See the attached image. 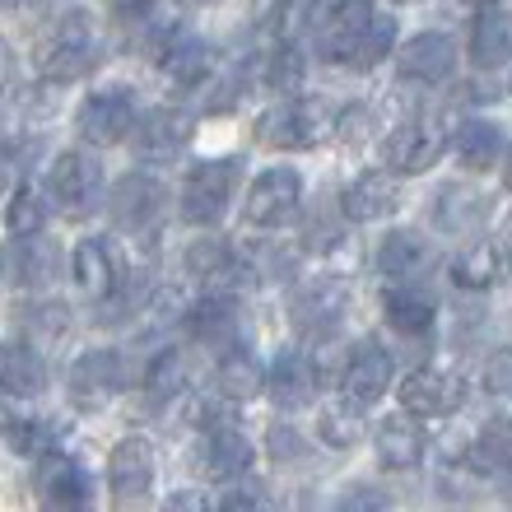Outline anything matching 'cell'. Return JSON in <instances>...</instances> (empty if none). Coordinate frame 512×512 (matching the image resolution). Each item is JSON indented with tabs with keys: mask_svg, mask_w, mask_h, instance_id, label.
<instances>
[{
	"mask_svg": "<svg viewBox=\"0 0 512 512\" xmlns=\"http://www.w3.org/2000/svg\"><path fill=\"white\" fill-rule=\"evenodd\" d=\"M317 47H322V56L331 66L373 70L396 47V19L373 10L364 24H322V42Z\"/></svg>",
	"mask_w": 512,
	"mask_h": 512,
	"instance_id": "obj_1",
	"label": "cell"
},
{
	"mask_svg": "<svg viewBox=\"0 0 512 512\" xmlns=\"http://www.w3.org/2000/svg\"><path fill=\"white\" fill-rule=\"evenodd\" d=\"M98 61V33H94V19L84 10L66 14L61 24L42 38L38 47V70L47 75V80H80L84 70Z\"/></svg>",
	"mask_w": 512,
	"mask_h": 512,
	"instance_id": "obj_2",
	"label": "cell"
},
{
	"mask_svg": "<svg viewBox=\"0 0 512 512\" xmlns=\"http://www.w3.org/2000/svg\"><path fill=\"white\" fill-rule=\"evenodd\" d=\"M243 173L238 159H205L196 163L182 182V196H177V215L182 224H219V215L229 210L233 182Z\"/></svg>",
	"mask_w": 512,
	"mask_h": 512,
	"instance_id": "obj_3",
	"label": "cell"
},
{
	"mask_svg": "<svg viewBox=\"0 0 512 512\" xmlns=\"http://www.w3.org/2000/svg\"><path fill=\"white\" fill-rule=\"evenodd\" d=\"M47 191H52V201L66 210L70 219H84L94 215L98 201H103V163L89 154V149H70L61 159L52 163V173H47Z\"/></svg>",
	"mask_w": 512,
	"mask_h": 512,
	"instance_id": "obj_4",
	"label": "cell"
},
{
	"mask_svg": "<svg viewBox=\"0 0 512 512\" xmlns=\"http://www.w3.org/2000/svg\"><path fill=\"white\" fill-rule=\"evenodd\" d=\"M466 378L452 373V368H415V373H405V382L396 387L401 396V410L419 419H443V415H457L461 405H466Z\"/></svg>",
	"mask_w": 512,
	"mask_h": 512,
	"instance_id": "obj_5",
	"label": "cell"
},
{
	"mask_svg": "<svg viewBox=\"0 0 512 512\" xmlns=\"http://www.w3.org/2000/svg\"><path fill=\"white\" fill-rule=\"evenodd\" d=\"M140 122V108H135V94L126 84H112V89H98V94L84 98L80 108V135L89 145H122L126 135Z\"/></svg>",
	"mask_w": 512,
	"mask_h": 512,
	"instance_id": "obj_6",
	"label": "cell"
},
{
	"mask_svg": "<svg viewBox=\"0 0 512 512\" xmlns=\"http://www.w3.org/2000/svg\"><path fill=\"white\" fill-rule=\"evenodd\" d=\"M443 145H447L443 126L429 122V117H410V122H401L382 140V159H387L391 173L415 177V173H429L433 163L443 159Z\"/></svg>",
	"mask_w": 512,
	"mask_h": 512,
	"instance_id": "obj_7",
	"label": "cell"
},
{
	"mask_svg": "<svg viewBox=\"0 0 512 512\" xmlns=\"http://www.w3.org/2000/svg\"><path fill=\"white\" fill-rule=\"evenodd\" d=\"M163 205H168V191H163L159 177L149 173H126L108 187V215L126 233H145L163 215Z\"/></svg>",
	"mask_w": 512,
	"mask_h": 512,
	"instance_id": "obj_8",
	"label": "cell"
},
{
	"mask_svg": "<svg viewBox=\"0 0 512 512\" xmlns=\"http://www.w3.org/2000/svg\"><path fill=\"white\" fill-rule=\"evenodd\" d=\"M298 201H303V173L266 168L252 182V196H247V224L252 229H280L298 215Z\"/></svg>",
	"mask_w": 512,
	"mask_h": 512,
	"instance_id": "obj_9",
	"label": "cell"
},
{
	"mask_svg": "<svg viewBox=\"0 0 512 512\" xmlns=\"http://www.w3.org/2000/svg\"><path fill=\"white\" fill-rule=\"evenodd\" d=\"M391 387V354L382 340H359L350 354H345V373H340V391L354 410L382 401Z\"/></svg>",
	"mask_w": 512,
	"mask_h": 512,
	"instance_id": "obj_10",
	"label": "cell"
},
{
	"mask_svg": "<svg viewBox=\"0 0 512 512\" xmlns=\"http://www.w3.org/2000/svg\"><path fill=\"white\" fill-rule=\"evenodd\" d=\"M508 270H512V247L503 238H480V243H471L466 252L452 256L447 275L466 294H489L494 284L508 280Z\"/></svg>",
	"mask_w": 512,
	"mask_h": 512,
	"instance_id": "obj_11",
	"label": "cell"
},
{
	"mask_svg": "<svg viewBox=\"0 0 512 512\" xmlns=\"http://www.w3.org/2000/svg\"><path fill=\"white\" fill-rule=\"evenodd\" d=\"M345 308H350V294H345L340 280H312V284H303V289H294V298H289V317H294V326L303 336L336 331Z\"/></svg>",
	"mask_w": 512,
	"mask_h": 512,
	"instance_id": "obj_12",
	"label": "cell"
},
{
	"mask_svg": "<svg viewBox=\"0 0 512 512\" xmlns=\"http://www.w3.org/2000/svg\"><path fill=\"white\" fill-rule=\"evenodd\" d=\"M396 70L410 84H447L457 75V42L447 33H419L396 52Z\"/></svg>",
	"mask_w": 512,
	"mask_h": 512,
	"instance_id": "obj_13",
	"label": "cell"
},
{
	"mask_svg": "<svg viewBox=\"0 0 512 512\" xmlns=\"http://www.w3.org/2000/svg\"><path fill=\"white\" fill-rule=\"evenodd\" d=\"M256 140L270 149H308V145H317V117H312V108L303 98L270 103L256 117Z\"/></svg>",
	"mask_w": 512,
	"mask_h": 512,
	"instance_id": "obj_14",
	"label": "cell"
},
{
	"mask_svg": "<svg viewBox=\"0 0 512 512\" xmlns=\"http://www.w3.org/2000/svg\"><path fill=\"white\" fill-rule=\"evenodd\" d=\"M126 387V364L117 350H84L70 364V396L80 405H103L112 391Z\"/></svg>",
	"mask_w": 512,
	"mask_h": 512,
	"instance_id": "obj_15",
	"label": "cell"
},
{
	"mask_svg": "<svg viewBox=\"0 0 512 512\" xmlns=\"http://www.w3.org/2000/svg\"><path fill=\"white\" fill-rule=\"evenodd\" d=\"M489 210H494V201H489L480 187H471V182H447V187L433 196V229L461 238V233L480 229L489 219Z\"/></svg>",
	"mask_w": 512,
	"mask_h": 512,
	"instance_id": "obj_16",
	"label": "cell"
},
{
	"mask_svg": "<svg viewBox=\"0 0 512 512\" xmlns=\"http://www.w3.org/2000/svg\"><path fill=\"white\" fill-rule=\"evenodd\" d=\"M382 312H387V326L396 331V336H429L433 322H438V298L429 294V289H419L415 280H396L382 294Z\"/></svg>",
	"mask_w": 512,
	"mask_h": 512,
	"instance_id": "obj_17",
	"label": "cell"
},
{
	"mask_svg": "<svg viewBox=\"0 0 512 512\" xmlns=\"http://www.w3.org/2000/svg\"><path fill=\"white\" fill-rule=\"evenodd\" d=\"M378 461L387 471H415L419 461H424V447H429V433L419 424V415L410 410H396L378 424Z\"/></svg>",
	"mask_w": 512,
	"mask_h": 512,
	"instance_id": "obj_18",
	"label": "cell"
},
{
	"mask_svg": "<svg viewBox=\"0 0 512 512\" xmlns=\"http://www.w3.org/2000/svg\"><path fill=\"white\" fill-rule=\"evenodd\" d=\"M70 270H75V284L94 298H112L126 280L122 256H117V247H112L108 238H84V243L75 247V256H70Z\"/></svg>",
	"mask_w": 512,
	"mask_h": 512,
	"instance_id": "obj_19",
	"label": "cell"
},
{
	"mask_svg": "<svg viewBox=\"0 0 512 512\" xmlns=\"http://www.w3.org/2000/svg\"><path fill=\"white\" fill-rule=\"evenodd\" d=\"M396 205H401V187L391 173H359L340 191V210L354 224H378V219L396 215Z\"/></svg>",
	"mask_w": 512,
	"mask_h": 512,
	"instance_id": "obj_20",
	"label": "cell"
},
{
	"mask_svg": "<svg viewBox=\"0 0 512 512\" xmlns=\"http://www.w3.org/2000/svg\"><path fill=\"white\" fill-rule=\"evenodd\" d=\"M38 494L52 508H84L89 503V471L66 452H42L38 457Z\"/></svg>",
	"mask_w": 512,
	"mask_h": 512,
	"instance_id": "obj_21",
	"label": "cell"
},
{
	"mask_svg": "<svg viewBox=\"0 0 512 512\" xmlns=\"http://www.w3.org/2000/svg\"><path fill=\"white\" fill-rule=\"evenodd\" d=\"M108 480H112V494L122 503H140L149 494V485H154V447L145 438H122L112 447Z\"/></svg>",
	"mask_w": 512,
	"mask_h": 512,
	"instance_id": "obj_22",
	"label": "cell"
},
{
	"mask_svg": "<svg viewBox=\"0 0 512 512\" xmlns=\"http://www.w3.org/2000/svg\"><path fill=\"white\" fill-rule=\"evenodd\" d=\"M266 396L280 410H303V405L317 396V373H312L308 364V354H298V350H280L275 354V364L266 368Z\"/></svg>",
	"mask_w": 512,
	"mask_h": 512,
	"instance_id": "obj_23",
	"label": "cell"
},
{
	"mask_svg": "<svg viewBox=\"0 0 512 512\" xmlns=\"http://www.w3.org/2000/svg\"><path fill=\"white\" fill-rule=\"evenodd\" d=\"M205 471H210V480H219V485H233V480H243V475L252 471V443L233 429L229 419L205 429Z\"/></svg>",
	"mask_w": 512,
	"mask_h": 512,
	"instance_id": "obj_24",
	"label": "cell"
},
{
	"mask_svg": "<svg viewBox=\"0 0 512 512\" xmlns=\"http://www.w3.org/2000/svg\"><path fill=\"white\" fill-rule=\"evenodd\" d=\"M457 163L466 173H489L494 163L503 159V149H508V135H503L499 122H489V117H471V122L457 126Z\"/></svg>",
	"mask_w": 512,
	"mask_h": 512,
	"instance_id": "obj_25",
	"label": "cell"
},
{
	"mask_svg": "<svg viewBox=\"0 0 512 512\" xmlns=\"http://www.w3.org/2000/svg\"><path fill=\"white\" fill-rule=\"evenodd\" d=\"M512 61V10H480L471 28V66L499 70Z\"/></svg>",
	"mask_w": 512,
	"mask_h": 512,
	"instance_id": "obj_26",
	"label": "cell"
},
{
	"mask_svg": "<svg viewBox=\"0 0 512 512\" xmlns=\"http://www.w3.org/2000/svg\"><path fill=\"white\" fill-rule=\"evenodd\" d=\"M187 135H191V122L182 112L159 108V112H145V117L135 122V149H140V159L163 163L187 145Z\"/></svg>",
	"mask_w": 512,
	"mask_h": 512,
	"instance_id": "obj_27",
	"label": "cell"
},
{
	"mask_svg": "<svg viewBox=\"0 0 512 512\" xmlns=\"http://www.w3.org/2000/svg\"><path fill=\"white\" fill-rule=\"evenodd\" d=\"M471 466H475V475L508 480L512 475V415H494V419H485V424L475 429Z\"/></svg>",
	"mask_w": 512,
	"mask_h": 512,
	"instance_id": "obj_28",
	"label": "cell"
},
{
	"mask_svg": "<svg viewBox=\"0 0 512 512\" xmlns=\"http://www.w3.org/2000/svg\"><path fill=\"white\" fill-rule=\"evenodd\" d=\"M378 266L387 270L391 280H419V275L433 266V247H429V238H424V233L396 229V233H387V238H382Z\"/></svg>",
	"mask_w": 512,
	"mask_h": 512,
	"instance_id": "obj_29",
	"label": "cell"
},
{
	"mask_svg": "<svg viewBox=\"0 0 512 512\" xmlns=\"http://www.w3.org/2000/svg\"><path fill=\"white\" fill-rule=\"evenodd\" d=\"M47 387V368L33 345H0V391L5 396H38Z\"/></svg>",
	"mask_w": 512,
	"mask_h": 512,
	"instance_id": "obj_30",
	"label": "cell"
},
{
	"mask_svg": "<svg viewBox=\"0 0 512 512\" xmlns=\"http://www.w3.org/2000/svg\"><path fill=\"white\" fill-rule=\"evenodd\" d=\"M215 382H219V396H229V401H247V396H256V387H261L266 378H261L252 350L238 345V340H229V350L219 354V364H215Z\"/></svg>",
	"mask_w": 512,
	"mask_h": 512,
	"instance_id": "obj_31",
	"label": "cell"
},
{
	"mask_svg": "<svg viewBox=\"0 0 512 512\" xmlns=\"http://www.w3.org/2000/svg\"><path fill=\"white\" fill-rule=\"evenodd\" d=\"M5 261H10V275L19 284H33V289H38V284H47L56 275V247L47 243V238H38V233H28V238H19V243L10 247V256H5Z\"/></svg>",
	"mask_w": 512,
	"mask_h": 512,
	"instance_id": "obj_32",
	"label": "cell"
},
{
	"mask_svg": "<svg viewBox=\"0 0 512 512\" xmlns=\"http://www.w3.org/2000/svg\"><path fill=\"white\" fill-rule=\"evenodd\" d=\"M233 326H238L233 298L210 294V298H201V303L187 312V331L196 340H224V345H229V340H233Z\"/></svg>",
	"mask_w": 512,
	"mask_h": 512,
	"instance_id": "obj_33",
	"label": "cell"
},
{
	"mask_svg": "<svg viewBox=\"0 0 512 512\" xmlns=\"http://www.w3.org/2000/svg\"><path fill=\"white\" fill-rule=\"evenodd\" d=\"M145 387H149V396H154V401H182V396H187V387H191L187 359H182L177 350H163L159 359L145 368Z\"/></svg>",
	"mask_w": 512,
	"mask_h": 512,
	"instance_id": "obj_34",
	"label": "cell"
},
{
	"mask_svg": "<svg viewBox=\"0 0 512 512\" xmlns=\"http://www.w3.org/2000/svg\"><path fill=\"white\" fill-rule=\"evenodd\" d=\"M182 261H187V275H196L201 284H219L233 270L238 256H233V247L224 243V238H196Z\"/></svg>",
	"mask_w": 512,
	"mask_h": 512,
	"instance_id": "obj_35",
	"label": "cell"
},
{
	"mask_svg": "<svg viewBox=\"0 0 512 512\" xmlns=\"http://www.w3.org/2000/svg\"><path fill=\"white\" fill-rule=\"evenodd\" d=\"M5 224H10L14 238L42 233V224H47V196H42L33 182H24V187L10 196V205H5Z\"/></svg>",
	"mask_w": 512,
	"mask_h": 512,
	"instance_id": "obj_36",
	"label": "cell"
},
{
	"mask_svg": "<svg viewBox=\"0 0 512 512\" xmlns=\"http://www.w3.org/2000/svg\"><path fill=\"white\" fill-rule=\"evenodd\" d=\"M322 24V0H280V10L270 19L275 28V38L280 42H294L298 33H308V28Z\"/></svg>",
	"mask_w": 512,
	"mask_h": 512,
	"instance_id": "obj_37",
	"label": "cell"
},
{
	"mask_svg": "<svg viewBox=\"0 0 512 512\" xmlns=\"http://www.w3.org/2000/svg\"><path fill=\"white\" fill-rule=\"evenodd\" d=\"M322 433H326V443L354 447L359 438H364V429H359V410H354L350 401H345V410H340V405H331V410L322 415Z\"/></svg>",
	"mask_w": 512,
	"mask_h": 512,
	"instance_id": "obj_38",
	"label": "cell"
},
{
	"mask_svg": "<svg viewBox=\"0 0 512 512\" xmlns=\"http://www.w3.org/2000/svg\"><path fill=\"white\" fill-rule=\"evenodd\" d=\"M373 131H378V112L368 108V103H350V108L336 117V135L345 145H359V140H368Z\"/></svg>",
	"mask_w": 512,
	"mask_h": 512,
	"instance_id": "obj_39",
	"label": "cell"
},
{
	"mask_svg": "<svg viewBox=\"0 0 512 512\" xmlns=\"http://www.w3.org/2000/svg\"><path fill=\"white\" fill-rule=\"evenodd\" d=\"M485 391L489 396H512V350H494L485 359Z\"/></svg>",
	"mask_w": 512,
	"mask_h": 512,
	"instance_id": "obj_40",
	"label": "cell"
},
{
	"mask_svg": "<svg viewBox=\"0 0 512 512\" xmlns=\"http://www.w3.org/2000/svg\"><path fill=\"white\" fill-rule=\"evenodd\" d=\"M266 447H270V457L275 461H289V457H308V443H303V433L298 429H289V424H275L270 429V438H266Z\"/></svg>",
	"mask_w": 512,
	"mask_h": 512,
	"instance_id": "obj_41",
	"label": "cell"
},
{
	"mask_svg": "<svg viewBox=\"0 0 512 512\" xmlns=\"http://www.w3.org/2000/svg\"><path fill=\"white\" fill-rule=\"evenodd\" d=\"M14 447H19V452H38V457H42V452H52V447H47V443H52V429H47V424H14Z\"/></svg>",
	"mask_w": 512,
	"mask_h": 512,
	"instance_id": "obj_42",
	"label": "cell"
},
{
	"mask_svg": "<svg viewBox=\"0 0 512 512\" xmlns=\"http://www.w3.org/2000/svg\"><path fill=\"white\" fill-rule=\"evenodd\" d=\"M28 149V140H24V131L10 122V117H0V168H10L19 154Z\"/></svg>",
	"mask_w": 512,
	"mask_h": 512,
	"instance_id": "obj_43",
	"label": "cell"
},
{
	"mask_svg": "<svg viewBox=\"0 0 512 512\" xmlns=\"http://www.w3.org/2000/svg\"><path fill=\"white\" fill-rule=\"evenodd\" d=\"M210 503H215L210 494H191V489L182 494V489H177L173 499H168V508H210Z\"/></svg>",
	"mask_w": 512,
	"mask_h": 512,
	"instance_id": "obj_44",
	"label": "cell"
},
{
	"mask_svg": "<svg viewBox=\"0 0 512 512\" xmlns=\"http://www.w3.org/2000/svg\"><path fill=\"white\" fill-rule=\"evenodd\" d=\"M112 5H117V10H122L126 19H145V14L154 10L159 0H112Z\"/></svg>",
	"mask_w": 512,
	"mask_h": 512,
	"instance_id": "obj_45",
	"label": "cell"
},
{
	"mask_svg": "<svg viewBox=\"0 0 512 512\" xmlns=\"http://www.w3.org/2000/svg\"><path fill=\"white\" fill-rule=\"evenodd\" d=\"M10 429H14V410L5 401V391H0V433H10Z\"/></svg>",
	"mask_w": 512,
	"mask_h": 512,
	"instance_id": "obj_46",
	"label": "cell"
},
{
	"mask_svg": "<svg viewBox=\"0 0 512 512\" xmlns=\"http://www.w3.org/2000/svg\"><path fill=\"white\" fill-rule=\"evenodd\" d=\"M345 503H382V494H373V489H359V494H350Z\"/></svg>",
	"mask_w": 512,
	"mask_h": 512,
	"instance_id": "obj_47",
	"label": "cell"
},
{
	"mask_svg": "<svg viewBox=\"0 0 512 512\" xmlns=\"http://www.w3.org/2000/svg\"><path fill=\"white\" fill-rule=\"evenodd\" d=\"M5 80H10V66H5V52H0V94H5Z\"/></svg>",
	"mask_w": 512,
	"mask_h": 512,
	"instance_id": "obj_48",
	"label": "cell"
},
{
	"mask_svg": "<svg viewBox=\"0 0 512 512\" xmlns=\"http://www.w3.org/2000/svg\"><path fill=\"white\" fill-rule=\"evenodd\" d=\"M503 182H508V191H512V145H508V163H503Z\"/></svg>",
	"mask_w": 512,
	"mask_h": 512,
	"instance_id": "obj_49",
	"label": "cell"
},
{
	"mask_svg": "<svg viewBox=\"0 0 512 512\" xmlns=\"http://www.w3.org/2000/svg\"><path fill=\"white\" fill-rule=\"evenodd\" d=\"M5 5H10V0H0V10H5Z\"/></svg>",
	"mask_w": 512,
	"mask_h": 512,
	"instance_id": "obj_50",
	"label": "cell"
},
{
	"mask_svg": "<svg viewBox=\"0 0 512 512\" xmlns=\"http://www.w3.org/2000/svg\"><path fill=\"white\" fill-rule=\"evenodd\" d=\"M401 5H410V0H401Z\"/></svg>",
	"mask_w": 512,
	"mask_h": 512,
	"instance_id": "obj_51",
	"label": "cell"
}]
</instances>
